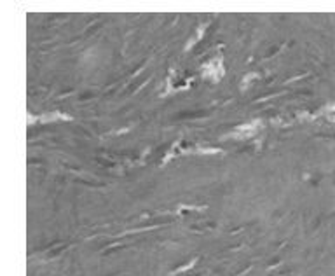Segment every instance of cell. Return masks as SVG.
I'll return each mask as SVG.
<instances>
[{"label": "cell", "mask_w": 335, "mask_h": 276, "mask_svg": "<svg viewBox=\"0 0 335 276\" xmlns=\"http://www.w3.org/2000/svg\"><path fill=\"white\" fill-rule=\"evenodd\" d=\"M201 72H203V77L204 79H210L213 82L220 80L223 77V74H225V70H223V58L220 54L215 56L213 59H210L208 63H204L203 68H201Z\"/></svg>", "instance_id": "1"}, {"label": "cell", "mask_w": 335, "mask_h": 276, "mask_svg": "<svg viewBox=\"0 0 335 276\" xmlns=\"http://www.w3.org/2000/svg\"><path fill=\"white\" fill-rule=\"evenodd\" d=\"M262 128V122L258 121V119H255V121H248V122H243V124H239L237 128L234 130V133H232V136L234 138H251L258 130Z\"/></svg>", "instance_id": "2"}, {"label": "cell", "mask_w": 335, "mask_h": 276, "mask_svg": "<svg viewBox=\"0 0 335 276\" xmlns=\"http://www.w3.org/2000/svg\"><path fill=\"white\" fill-rule=\"evenodd\" d=\"M208 25H210V23H203V25H201V26L197 28V32H195V37H192V38L189 40V44L185 46V51H189V49H190L194 44H197V42H199L201 38H203V33L208 30Z\"/></svg>", "instance_id": "3"}, {"label": "cell", "mask_w": 335, "mask_h": 276, "mask_svg": "<svg viewBox=\"0 0 335 276\" xmlns=\"http://www.w3.org/2000/svg\"><path fill=\"white\" fill-rule=\"evenodd\" d=\"M40 122H49V121H70L68 115L65 114H59V112H54V114H46V115H40L38 117Z\"/></svg>", "instance_id": "4"}]
</instances>
